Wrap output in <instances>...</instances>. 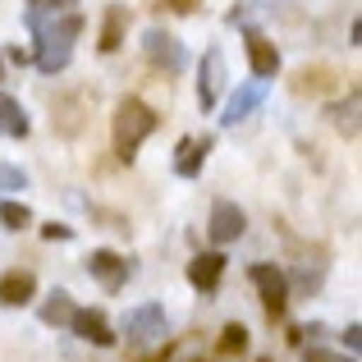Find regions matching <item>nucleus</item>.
Masks as SVG:
<instances>
[{
	"instance_id": "obj_1",
	"label": "nucleus",
	"mask_w": 362,
	"mask_h": 362,
	"mask_svg": "<svg viewBox=\"0 0 362 362\" xmlns=\"http://www.w3.org/2000/svg\"><path fill=\"white\" fill-rule=\"evenodd\" d=\"M160 115L147 106L142 97H124L115 106V119H110V138H115V156L119 160H133L138 156V147L156 133Z\"/></svg>"
},
{
	"instance_id": "obj_2",
	"label": "nucleus",
	"mask_w": 362,
	"mask_h": 362,
	"mask_svg": "<svg viewBox=\"0 0 362 362\" xmlns=\"http://www.w3.org/2000/svg\"><path fill=\"white\" fill-rule=\"evenodd\" d=\"M78 33H83V14H74V9L55 14L51 23L37 33V69H42V74H60L64 64L74 60V42H78Z\"/></svg>"
},
{
	"instance_id": "obj_3",
	"label": "nucleus",
	"mask_w": 362,
	"mask_h": 362,
	"mask_svg": "<svg viewBox=\"0 0 362 362\" xmlns=\"http://www.w3.org/2000/svg\"><path fill=\"white\" fill-rule=\"evenodd\" d=\"M142 51H147V60L156 64L160 74H184V69H188L184 42H179L175 33H165V28H147V37H142Z\"/></svg>"
},
{
	"instance_id": "obj_4",
	"label": "nucleus",
	"mask_w": 362,
	"mask_h": 362,
	"mask_svg": "<svg viewBox=\"0 0 362 362\" xmlns=\"http://www.w3.org/2000/svg\"><path fill=\"white\" fill-rule=\"evenodd\" d=\"M247 280L257 284V293H262V308H266V317L271 321H280L284 317V308H289V280H284V271L280 266H252L247 271Z\"/></svg>"
},
{
	"instance_id": "obj_5",
	"label": "nucleus",
	"mask_w": 362,
	"mask_h": 362,
	"mask_svg": "<svg viewBox=\"0 0 362 362\" xmlns=\"http://www.w3.org/2000/svg\"><path fill=\"white\" fill-rule=\"evenodd\" d=\"M124 335L133 344H151V339H165V308L160 303H142L124 317Z\"/></svg>"
},
{
	"instance_id": "obj_6",
	"label": "nucleus",
	"mask_w": 362,
	"mask_h": 362,
	"mask_svg": "<svg viewBox=\"0 0 362 362\" xmlns=\"http://www.w3.org/2000/svg\"><path fill=\"white\" fill-rule=\"evenodd\" d=\"M88 275H92V280H97L106 293H119V289H124V280L133 275V266L124 262L119 252H110V247H97V252L88 257Z\"/></svg>"
},
{
	"instance_id": "obj_7",
	"label": "nucleus",
	"mask_w": 362,
	"mask_h": 362,
	"mask_svg": "<svg viewBox=\"0 0 362 362\" xmlns=\"http://www.w3.org/2000/svg\"><path fill=\"white\" fill-rule=\"evenodd\" d=\"M69 330L78 339H88V344H97V349H110V344H115V330H110L106 312H97V308H74Z\"/></svg>"
},
{
	"instance_id": "obj_8",
	"label": "nucleus",
	"mask_w": 362,
	"mask_h": 362,
	"mask_svg": "<svg viewBox=\"0 0 362 362\" xmlns=\"http://www.w3.org/2000/svg\"><path fill=\"white\" fill-rule=\"evenodd\" d=\"M266 101V78H252V83H243L239 92H234L230 101H225V115H221V129H234V124H243L247 115H252L257 106Z\"/></svg>"
},
{
	"instance_id": "obj_9",
	"label": "nucleus",
	"mask_w": 362,
	"mask_h": 362,
	"mask_svg": "<svg viewBox=\"0 0 362 362\" xmlns=\"http://www.w3.org/2000/svg\"><path fill=\"white\" fill-rule=\"evenodd\" d=\"M221 88H225V55L211 46V51L202 55V74H197V106L211 110L216 97H221Z\"/></svg>"
},
{
	"instance_id": "obj_10",
	"label": "nucleus",
	"mask_w": 362,
	"mask_h": 362,
	"mask_svg": "<svg viewBox=\"0 0 362 362\" xmlns=\"http://www.w3.org/2000/svg\"><path fill=\"white\" fill-rule=\"evenodd\" d=\"M243 230H247V221H243V211L234 202H216L211 206V225H206V234H211L216 243H239Z\"/></svg>"
},
{
	"instance_id": "obj_11",
	"label": "nucleus",
	"mask_w": 362,
	"mask_h": 362,
	"mask_svg": "<svg viewBox=\"0 0 362 362\" xmlns=\"http://www.w3.org/2000/svg\"><path fill=\"white\" fill-rule=\"evenodd\" d=\"M247 64H252L257 78H275L280 74V51L266 33H247Z\"/></svg>"
},
{
	"instance_id": "obj_12",
	"label": "nucleus",
	"mask_w": 362,
	"mask_h": 362,
	"mask_svg": "<svg viewBox=\"0 0 362 362\" xmlns=\"http://www.w3.org/2000/svg\"><path fill=\"white\" fill-rule=\"evenodd\" d=\"M221 275H225V252H197L188 262V284L202 289V293H211L221 284Z\"/></svg>"
},
{
	"instance_id": "obj_13",
	"label": "nucleus",
	"mask_w": 362,
	"mask_h": 362,
	"mask_svg": "<svg viewBox=\"0 0 362 362\" xmlns=\"http://www.w3.org/2000/svg\"><path fill=\"white\" fill-rule=\"evenodd\" d=\"M33 293H37L33 271H5L0 275V303L5 308H23V303H33Z\"/></svg>"
},
{
	"instance_id": "obj_14",
	"label": "nucleus",
	"mask_w": 362,
	"mask_h": 362,
	"mask_svg": "<svg viewBox=\"0 0 362 362\" xmlns=\"http://www.w3.org/2000/svg\"><path fill=\"white\" fill-rule=\"evenodd\" d=\"M211 142H216V138H184V142H179L175 175H184V179H197V175H202V165H206V151H211Z\"/></svg>"
},
{
	"instance_id": "obj_15",
	"label": "nucleus",
	"mask_w": 362,
	"mask_h": 362,
	"mask_svg": "<svg viewBox=\"0 0 362 362\" xmlns=\"http://www.w3.org/2000/svg\"><path fill=\"white\" fill-rule=\"evenodd\" d=\"M124 28H129V14H124V5H110L106 9V23H101V55H115L124 46Z\"/></svg>"
},
{
	"instance_id": "obj_16",
	"label": "nucleus",
	"mask_w": 362,
	"mask_h": 362,
	"mask_svg": "<svg viewBox=\"0 0 362 362\" xmlns=\"http://www.w3.org/2000/svg\"><path fill=\"white\" fill-rule=\"evenodd\" d=\"M0 133H9V138H28V115H23V106H18L14 97H5V92H0Z\"/></svg>"
},
{
	"instance_id": "obj_17",
	"label": "nucleus",
	"mask_w": 362,
	"mask_h": 362,
	"mask_svg": "<svg viewBox=\"0 0 362 362\" xmlns=\"http://www.w3.org/2000/svg\"><path fill=\"white\" fill-rule=\"evenodd\" d=\"M326 115H330V119H335V129H339V133H344V138H349V142H354V138H358V88H354V92H349V101H339V106H330V110H326Z\"/></svg>"
},
{
	"instance_id": "obj_18",
	"label": "nucleus",
	"mask_w": 362,
	"mask_h": 362,
	"mask_svg": "<svg viewBox=\"0 0 362 362\" xmlns=\"http://www.w3.org/2000/svg\"><path fill=\"white\" fill-rule=\"evenodd\" d=\"M69 317H74V298L64 289H55V293H46V303H42V321L46 326H69Z\"/></svg>"
},
{
	"instance_id": "obj_19",
	"label": "nucleus",
	"mask_w": 362,
	"mask_h": 362,
	"mask_svg": "<svg viewBox=\"0 0 362 362\" xmlns=\"http://www.w3.org/2000/svg\"><path fill=\"white\" fill-rule=\"evenodd\" d=\"M0 225H5V230H28V225H33V211H28L18 197H5V202H0Z\"/></svg>"
},
{
	"instance_id": "obj_20",
	"label": "nucleus",
	"mask_w": 362,
	"mask_h": 362,
	"mask_svg": "<svg viewBox=\"0 0 362 362\" xmlns=\"http://www.w3.org/2000/svg\"><path fill=\"white\" fill-rule=\"evenodd\" d=\"M243 349H247V330L239 326V321H230V326L221 330V354L234 358V354H243Z\"/></svg>"
},
{
	"instance_id": "obj_21",
	"label": "nucleus",
	"mask_w": 362,
	"mask_h": 362,
	"mask_svg": "<svg viewBox=\"0 0 362 362\" xmlns=\"http://www.w3.org/2000/svg\"><path fill=\"white\" fill-rule=\"evenodd\" d=\"M18 188H28V175L18 165H0V193H18Z\"/></svg>"
},
{
	"instance_id": "obj_22",
	"label": "nucleus",
	"mask_w": 362,
	"mask_h": 362,
	"mask_svg": "<svg viewBox=\"0 0 362 362\" xmlns=\"http://www.w3.org/2000/svg\"><path fill=\"white\" fill-rule=\"evenodd\" d=\"M284 280H289V275H284ZM293 289H298V293H317L321 289V271H293Z\"/></svg>"
},
{
	"instance_id": "obj_23",
	"label": "nucleus",
	"mask_w": 362,
	"mask_h": 362,
	"mask_svg": "<svg viewBox=\"0 0 362 362\" xmlns=\"http://www.w3.org/2000/svg\"><path fill=\"white\" fill-rule=\"evenodd\" d=\"M326 83H330L326 69H303V74H298V92H321Z\"/></svg>"
},
{
	"instance_id": "obj_24",
	"label": "nucleus",
	"mask_w": 362,
	"mask_h": 362,
	"mask_svg": "<svg viewBox=\"0 0 362 362\" xmlns=\"http://www.w3.org/2000/svg\"><path fill=\"white\" fill-rule=\"evenodd\" d=\"M69 5H78V0H28V14H64Z\"/></svg>"
},
{
	"instance_id": "obj_25",
	"label": "nucleus",
	"mask_w": 362,
	"mask_h": 362,
	"mask_svg": "<svg viewBox=\"0 0 362 362\" xmlns=\"http://www.w3.org/2000/svg\"><path fill=\"white\" fill-rule=\"evenodd\" d=\"M42 234H46L51 243H55V239H60V243H64V239H74V230H69V225H55V221H51V225H42Z\"/></svg>"
},
{
	"instance_id": "obj_26",
	"label": "nucleus",
	"mask_w": 362,
	"mask_h": 362,
	"mask_svg": "<svg viewBox=\"0 0 362 362\" xmlns=\"http://www.w3.org/2000/svg\"><path fill=\"white\" fill-rule=\"evenodd\" d=\"M344 344H349V354H358V344H362V326H358V321L344 330Z\"/></svg>"
},
{
	"instance_id": "obj_27",
	"label": "nucleus",
	"mask_w": 362,
	"mask_h": 362,
	"mask_svg": "<svg viewBox=\"0 0 362 362\" xmlns=\"http://www.w3.org/2000/svg\"><path fill=\"white\" fill-rule=\"evenodd\" d=\"M303 362H339V358H330L326 349H303Z\"/></svg>"
},
{
	"instance_id": "obj_28",
	"label": "nucleus",
	"mask_w": 362,
	"mask_h": 362,
	"mask_svg": "<svg viewBox=\"0 0 362 362\" xmlns=\"http://www.w3.org/2000/svg\"><path fill=\"white\" fill-rule=\"evenodd\" d=\"M165 5H170V9H179V14H193L197 0H165Z\"/></svg>"
}]
</instances>
